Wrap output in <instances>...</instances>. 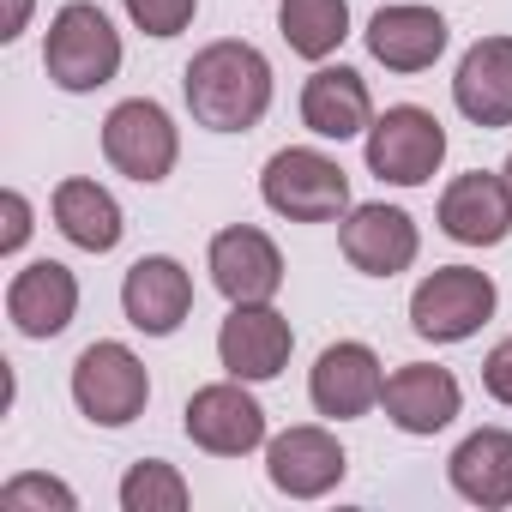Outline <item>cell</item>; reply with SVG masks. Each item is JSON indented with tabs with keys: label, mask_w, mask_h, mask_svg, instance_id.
<instances>
[{
	"label": "cell",
	"mask_w": 512,
	"mask_h": 512,
	"mask_svg": "<svg viewBox=\"0 0 512 512\" xmlns=\"http://www.w3.org/2000/svg\"><path fill=\"white\" fill-rule=\"evenodd\" d=\"M187 109L211 133H247L272 109V61L253 43H211L181 73Z\"/></svg>",
	"instance_id": "1"
},
{
	"label": "cell",
	"mask_w": 512,
	"mask_h": 512,
	"mask_svg": "<svg viewBox=\"0 0 512 512\" xmlns=\"http://www.w3.org/2000/svg\"><path fill=\"white\" fill-rule=\"evenodd\" d=\"M43 67L61 91H97L121 73V37L109 25L103 7L91 0H67L49 25V43H43Z\"/></svg>",
	"instance_id": "2"
},
{
	"label": "cell",
	"mask_w": 512,
	"mask_h": 512,
	"mask_svg": "<svg viewBox=\"0 0 512 512\" xmlns=\"http://www.w3.org/2000/svg\"><path fill=\"white\" fill-rule=\"evenodd\" d=\"M260 193H266V205H272L278 217H290V223H332V217L350 211V175H344L326 151H314V145L278 151V157L266 163V175H260Z\"/></svg>",
	"instance_id": "3"
},
{
	"label": "cell",
	"mask_w": 512,
	"mask_h": 512,
	"mask_svg": "<svg viewBox=\"0 0 512 512\" xmlns=\"http://www.w3.org/2000/svg\"><path fill=\"white\" fill-rule=\"evenodd\" d=\"M488 314H494V278L476 266H440L410 296V326L428 344H464L488 326Z\"/></svg>",
	"instance_id": "4"
},
{
	"label": "cell",
	"mask_w": 512,
	"mask_h": 512,
	"mask_svg": "<svg viewBox=\"0 0 512 512\" xmlns=\"http://www.w3.org/2000/svg\"><path fill=\"white\" fill-rule=\"evenodd\" d=\"M151 398V374L127 344H85L73 362V404L97 422V428H127Z\"/></svg>",
	"instance_id": "5"
},
{
	"label": "cell",
	"mask_w": 512,
	"mask_h": 512,
	"mask_svg": "<svg viewBox=\"0 0 512 512\" xmlns=\"http://www.w3.org/2000/svg\"><path fill=\"white\" fill-rule=\"evenodd\" d=\"M103 157H109L127 181H139V187L163 181V175L175 169V157H181V139H175L169 109L151 103V97L115 103L109 121H103Z\"/></svg>",
	"instance_id": "6"
},
{
	"label": "cell",
	"mask_w": 512,
	"mask_h": 512,
	"mask_svg": "<svg viewBox=\"0 0 512 512\" xmlns=\"http://www.w3.org/2000/svg\"><path fill=\"white\" fill-rule=\"evenodd\" d=\"M181 428L211 458H241L253 446H266V410L247 392V380H235V374L217 380V386H199L181 410Z\"/></svg>",
	"instance_id": "7"
},
{
	"label": "cell",
	"mask_w": 512,
	"mask_h": 512,
	"mask_svg": "<svg viewBox=\"0 0 512 512\" xmlns=\"http://www.w3.org/2000/svg\"><path fill=\"white\" fill-rule=\"evenodd\" d=\"M440 157H446V127L428 109H416V103H398V109H386L368 127V169L380 181H392V187L434 181Z\"/></svg>",
	"instance_id": "8"
},
{
	"label": "cell",
	"mask_w": 512,
	"mask_h": 512,
	"mask_svg": "<svg viewBox=\"0 0 512 512\" xmlns=\"http://www.w3.org/2000/svg\"><path fill=\"white\" fill-rule=\"evenodd\" d=\"M290 350H296V332L272 302H235L223 332H217V362L247 386L253 380H278Z\"/></svg>",
	"instance_id": "9"
},
{
	"label": "cell",
	"mask_w": 512,
	"mask_h": 512,
	"mask_svg": "<svg viewBox=\"0 0 512 512\" xmlns=\"http://www.w3.org/2000/svg\"><path fill=\"white\" fill-rule=\"evenodd\" d=\"M211 284L235 302H272L284 290V253L266 229L235 223L223 235H211Z\"/></svg>",
	"instance_id": "10"
},
{
	"label": "cell",
	"mask_w": 512,
	"mask_h": 512,
	"mask_svg": "<svg viewBox=\"0 0 512 512\" xmlns=\"http://www.w3.org/2000/svg\"><path fill=\"white\" fill-rule=\"evenodd\" d=\"M380 392H386L380 356H374L368 344H356V338L320 350V362H314V374H308V398H314V410L332 416V422L368 416V410L380 404Z\"/></svg>",
	"instance_id": "11"
},
{
	"label": "cell",
	"mask_w": 512,
	"mask_h": 512,
	"mask_svg": "<svg viewBox=\"0 0 512 512\" xmlns=\"http://www.w3.org/2000/svg\"><path fill=\"white\" fill-rule=\"evenodd\" d=\"M344 470H350V458H344L338 434H326V428H284V434L266 446V476H272V488L290 494V500H320V494H332V488L344 482Z\"/></svg>",
	"instance_id": "12"
},
{
	"label": "cell",
	"mask_w": 512,
	"mask_h": 512,
	"mask_svg": "<svg viewBox=\"0 0 512 512\" xmlns=\"http://www.w3.org/2000/svg\"><path fill=\"white\" fill-rule=\"evenodd\" d=\"M338 247H344V260H350L356 272H368V278H398L404 266H416L422 235H416L410 211H398V205H356V211L344 217V229H338Z\"/></svg>",
	"instance_id": "13"
},
{
	"label": "cell",
	"mask_w": 512,
	"mask_h": 512,
	"mask_svg": "<svg viewBox=\"0 0 512 512\" xmlns=\"http://www.w3.org/2000/svg\"><path fill=\"white\" fill-rule=\"evenodd\" d=\"M121 308H127V326H139L145 338H169L181 332V320L193 314V278L181 260H169V253H151V260H139L121 284Z\"/></svg>",
	"instance_id": "14"
},
{
	"label": "cell",
	"mask_w": 512,
	"mask_h": 512,
	"mask_svg": "<svg viewBox=\"0 0 512 512\" xmlns=\"http://www.w3.org/2000/svg\"><path fill=\"white\" fill-rule=\"evenodd\" d=\"M440 229L458 241V247H500L512 235V187L506 175H458L446 193H440Z\"/></svg>",
	"instance_id": "15"
},
{
	"label": "cell",
	"mask_w": 512,
	"mask_h": 512,
	"mask_svg": "<svg viewBox=\"0 0 512 512\" xmlns=\"http://www.w3.org/2000/svg\"><path fill=\"white\" fill-rule=\"evenodd\" d=\"M380 404H386V422H392L398 434H440V428L458 416L464 392H458L452 368H434V362H404L398 374H386Z\"/></svg>",
	"instance_id": "16"
},
{
	"label": "cell",
	"mask_w": 512,
	"mask_h": 512,
	"mask_svg": "<svg viewBox=\"0 0 512 512\" xmlns=\"http://www.w3.org/2000/svg\"><path fill=\"white\" fill-rule=\"evenodd\" d=\"M452 103L476 127H512V37H482L464 49Z\"/></svg>",
	"instance_id": "17"
},
{
	"label": "cell",
	"mask_w": 512,
	"mask_h": 512,
	"mask_svg": "<svg viewBox=\"0 0 512 512\" xmlns=\"http://www.w3.org/2000/svg\"><path fill=\"white\" fill-rule=\"evenodd\" d=\"M79 314V278L61 260H37L7 284V320L25 338H61Z\"/></svg>",
	"instance_id": "18"
},
{
	"label": "cell",
	"mask_w": 512,
	"mask_h": 512,
	"mask_svg": "<svg viewBox=\"0 0 512 512\" xmlns=\"http://www.w3.org/2000/svg\"><path fill=\"white\" fill-rule=\"evenodd\" d=\"M368 55L386 67V73H422L446 55V19L428 13V7H380L368 19Z\"/></svg>",
	"instance_id": "19"
},
{
	"label": "cell",
	"mask_w": 512,
	"mask_h": 512,
	"mask_svg": "<svg viewBox=\"0 0 512 512\" xmlns=\"http://www.w3.org/2000/svg\"><path fill=\"white\" fill-rule=\"evenodd\" d=\"M302 121L320 139H356L374 127V97L356 67H320L302 85Z\"/></svg>",
	"instance_id": "20"
},
{
	"label": "cell",
	"mask_w": 512,
	"mask_h": 512,
	"mask_svg": "<svg viewBox=\"0 0 512 512\" xmlns=\"http://www.w3.org/2000/svg\"><path fill=\"white\" fill-rule=\"evenodd\" d=\"M452 488L470 506H512V434L506 428H476L458 440V452L446 458Z\"/></svg>",
	"instance_id": "21"
},
{
	"label": "cell",
	"mask_w": 512,
	"mask_h": 512,
	"mask_svg": "<svg viewBox=\"0 0 512 512\" xmlns=\"http://www.w3.org/2000/svg\"><path fill=\"white\" fill-rule=\"evenodd\" d=\"M55 229L85 253H109L121 241V205L97 181H61L55 187Z\"/></svg>",
	"instance_id": "22"
},
{
	"label": "cell",
	"mask_w": 512,
	"mask_h": 512,
	"mask_svg": "<svg viewBox=\"0 0 512 512\" xmlns=\"http://www.w3.org/2000/svg\"><path fill=\"white\" fill-rule=\"evenodd\" d=\"M278 31L302 61H326L350 37V0H284Z\"/></svg>",
	"instance_id": "23"
},
{
	"label": "cell",
	"mask_w": 512,
	"mask_h": 512,
	"mask_svg": "<svg viewBox=\"0 0 512 512\" xmlns=\"http://www.w3.org/2000/svg\"><path fill=\"white\" fill-rule=\"evenodd\" d=\"M121 506H127V512H181V506H187V482H181L175 464L139 458V464L121 476Z\"/></svg>",
	"instance_id": "24"
},
{
	"label": "cell",
	"mask_w": 512,
	"mask_h": 512,
	"mask_svg": "<svg viewBox=\"0 0 512 512\" xmlns=\"http://www.w3.org/2000/svg\"><path fill=\"white\" fill-rule=\"evenodd\" d=\"M121 7L145 37H181L199 13V0H121Z\"/></svg>",
	"instance_id": "25"
},
{
	"label": "cell",
	"mask_w": 512,
	"mask_h": 512,
	"mask_svg": "<svg viewBox=\"0 0 512 512\" xmlns=\"http://www.w3.org/2000/svg\"><path fill=\"white\" fill-rule=\"evenodd\" d=\"M0 506L7 512H25V506H55V512H73V488L55 482V476H13L7 488H0Z\"/></svg>",
	"instance_id": "26"
},
{
	"label": "cell",
	"mask_w": 512,
	"mask_h": 512,
	"mask_svg": "<svg viewBox=\"0 0 512 512\" xmlns=\"http://www.w3.org/2000/svg\"><path fill=\"white\" fill-rule=\"evenodd\" d=\"M0 217H7V229H0V253H19L31 241V199L25 193H0Z\"/></svg>",
	"instance_id": "27"
},
{
	"label": "cell",
	"mask_w": 512,
	"mask_h": 512,
	"mask_svg": "<svg viewBox=\"0 0 512 512\" xmlns=\"http://www.w3.org/2000/svg\"><path fill=\"white\" fill-rule=\"evenodd\" d=\"M482 386H488L494 404L512 410V338H500V344L488 350V362H482Z\"/></svg>",
	"instance_id": "28"
},
{
	"label": "cell",
	"mask_w": 512,
	"mask_h": 512,
	"mask_svg": "<svg viewBox=\"0 0 512 512\" xmlns=\"http://www.w3.org/2000/svg\"><path fill=\"white\" fill-rule=\"evenodd\" d=\"M25 19H31V0H7V25H0V43H13V37L25 31Z\"/></svg>",
	"instance_id": "29"
},
{
	"label": "cell",
	"mask_w": 512,
	"mask_h": 512,
	"mask_svg": "<svg viewBox=\"0 0 512 512\" xmlns=\"http://www.w3.org/2000/svg\"><path fill=\"white\" fill-rule=\"evenodd\" d=\"M500 175H506V187H512V157H506V169H500Z\"/></svg>",
	"instance_id": "30"
}]
</instances>
